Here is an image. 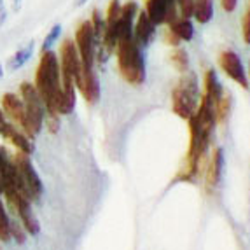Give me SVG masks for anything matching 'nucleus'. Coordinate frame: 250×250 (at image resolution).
Here are the masks:
<instances>
[{
	"label": "nucleus",
	"instance_id": "dca6fc26",
	"mask_svg": "<svg viewBox=\"0 0 250 250\" xmlns=\"http://www.w3.org/2000/svg\"><path fill=\"white\" fill-rule=\"evenodd\" d=\"M222 173H224V150L222 147H215L207 168V186L210 189L217 188L221 184Z\"/></svg>",
	"mask_w": 250,
	"mask_h": 250
},
{
	"label": "nucleus",
	"instance_id": "20e7f679",
	"mask_svg": "<svg viewBox=\"0 0 250 250\" xmlns=\"http://www.w3.org/2000/svg\"><path fill=\"white\" fill-rule=\"evenodd\" d=\"M11 158L14 165V188L23 192L30 201H39L44 194V184L32 163V156L16 152Z\"/></svg>",
	"mask_w": 250,
	"mask_h": 250
},
{
	"label": "nucleus",
	"instance_id": "f704fd0d",
	"mask_svg": "<svg viewBox=\"0 0 250 250\" xmlns=\"http://www.w3.org/2000/svg\"><path fill=\"white\" fill-rule=\"evenodd\" d=\"M0 196H2V184H0Z\"/></svg>",
	"mask_w": 250,
	"mask_h": 250
},
{
	"label": "nucleus",
	"instance_id": "1a4fd4ad",
	"mask_svg": "<svg viewBox=\"0 0 250 250\" xmlns=\"http://www.w3.org/2000/svg\"><path fill=\"white\" fill-rule=\"evenodd\" d=\"M0 108L4 110L9 121L28 137V116H26L25 105H23V100L20 98V95L13 91L4 93L0 96Z\"/></svg>",
	"mask_w": 250,
	"mask_h": 250
},
{
	"label": "nucleus",
	"instance_id": "4468645a",
	"mask_svg": "<svg viewBox=\"0 0 250 250\" xmlns=\"http://www.w3.org/2000/svg\"><path fill=\"white\" fill-rule=\"evenodd\" d=\"M2 138L7 140L11 146L16 147V152H23V154H28V156H32L35 152L34 140L30 137H26V135L23 133L20 128H16L11 121H9V126L5 128Z\"/></svg>",
	"mask_w": 250,
	"mask_h": 250
},
{
	"label": "nucleus",
	"instance_id": "2f4dec72",
	"mask_svg": "<svg viewBox=\"0 0 250 250\" xmlns=\"http://www.w3.org/2000/svg\"><path fill=\"white\" fill-rule=\"evenodd\" d=\"M86 2H89V0H75V7H83V5H86Z\"/></svg>",
	"mask_w": 250,
	"mask_h": 250
},
{
	"label": "nucleus",
	"instance_id": "9d476101",
	"mask_svg": "<svg viewBox=\"0 0 250 250\" xmlns=\"http://www.w3.org/2000/svg\"><path fill=\"white\" fill-rule=\"evenodd\" d=\"M219 65H221L222 72H224L231 81L242 86L243 89H249V75H247V70L243 67L242 58L238 56L234 51L228 49L222 51L221 56H219Z\"/></svg>",
	"mask_w": 250,
	"mask_h": 250
},
{
	"label": "nucleus",
	"instance_id": "6e6552de",
	"mask_svg": "<svg viewBox=\"0 0 250 250\" xmlns=\"http://www.w3.org/2000/svg\"><path fill=\"white\" fill-rule=\"evenodd\" d=\"M7 205L14 210L16 219L25 228L28 236H39L41 234V222H39L37 215H35L34 208H32V201L23 192H18L13 200L7 201Z\"/></svg>",
	"mask_w": 250,
	"mask_h": 250
},
{
	"label": "nucleus",
	"instance_id": "f8f14e48",
	"mask_svg": "<svg viewBox=\"0 0 250 250\" xmlns=\"http://www.w3.org/2000/svg\"><path fill=\"white\" fill-rule=\"evenodd\" d=\"M77 91L84 98V102L88 105H96L100 100V79H98V72L96 68H84L83 75L77 84Z\"/></svg>",
	"mask_w": 250,
	"mask_h": 250
},
{
	"label": "nucleus",
	"instance_id": "ddd939ff",
	"mask_svg": "<svg viewBox=\"0 0 250 250\" xmlns=\"http://www.w3.org/2000/svg\"><path fill=\"white\" fill-rule=\"evenodd\" d=\"M156 23L147 16L146 11H138L133 25V39L140 47H147L156 37Z\"/></svg>",
	"mask_w": 250,
	"mask_h": 250
},
{
	"label": "nucleus",
	"instance_id": "5701e85b",
	"mask_svg": "<svg viewBox=\"0 0 250 250\" xmlns=\"http://www.w3.org/2000/svg\"><path fill=\"white\" fill-rule=\"evenodd\" d=\"M171 65H173V67H175L180 74L188 72L189 70V54H188V51L182 49V47H177V49L173 51V54H171Z\"/></svg>",
	"mask_w": 250,
	"mask_h": 250
},
{
	"label": "nucleus",
	"instance_id": "423d86ee",
	"mask_svg": "<svg viewBox=\"0 0 250 250\" xmlns=\"http://www.w3.org/2000/svg\"><path fill=\"white\" fill-rule=\"evenodd\" d=\"M58 62L62 83H74L75 88H77L81 75H83V63H81L79 53H77V47H75L72 39H65L60 44Z\"/></svg>",
	"mask_w": 250,
	"mask_h": 250
},
{
	"label": "nucleus",
	"instance_id": "393cba45",
	"mask_svg": "<svg viewBox=\"0 0 250 250\" xmlns=\"http://www.w3.org/2000/svg\"><path fill=\"white\" fill-rule=\"evenodd\" d=\"M121 0H110L107 7V13H105V25H110L114 21L119 18V13H121Z\"/></svg>",
	"mask_w": 250,
	"mask_h": 250
},
{
	"label": "nucleus",
	"instance_id": "2eb2a0df",
	"mask_svg": "<svg viewBox=\"0 0 250 250\" xmlns=\"http://www.w3.org/2000/svg\"><path fill=\"white\" fill-rule=\"evenodd\" d=\"M201 95L207 98V102H208L213 108L217 107L219 100H221L222 95H224V86H222L221 79H219V75H217V72L213 70V68H208L207 74H205V91L201 93Z\"/></svg>",
	"mask_w": 250,
	"mask_h": 250
},
{
	"label": "nucleus",
	"instance_id": "f03ea898",
	"mask_svg": "<svg viewBox=\"0 0 250 250\" xmlns=\"http://www.w3.org/2000/svg\"><path fill=\"white\" fill-rule=\"evenodd\" d=\"M114 53H116V63L119 75L131 86H142L147 79L146 58H144L142 47L135 42V39H121L117 42Z\"/></svg>",
	"mask_w": 250,
	"mask_h": 250
},
{
	"label": "nucleus",
	"instance_id": "b1692460",
	"mask_svg": "<svg viewBox=\"0 0 250 250\" xmlns=\"http://www.w3.org/2000/svg\"><path fill=\"white\" fill-rule=\"evenodd\" d=\"M26 236H28V234H26L25 228L20 224V221L11 219V240H14L18 245H23V243L26 242Z\"/></svg>",
	"mask_w": 250,
	"mask_h": 250
},
{
	"label": "nucleus",
	"instance_id": "39448f33",
	"mask_svg": "<svg viewBox=\"0 0 250 250\" xmlns=\"http://www.w3.org/2000/svg\"><path fill=\"white\" fill-rule=\"evenodd\" d=\"M18 95L23 100L26 116H28V137L34 140V138H37L42 133V129H44V119H46L44 102H42L34 83H28V81L20 84V93Z\"/></svg>",
	"mask_w": 250,
	"mask_h": 250
},
{
	"label": "nucleus",
	"instance_id": "a878e982",
	"mask_svg": "<svg viewBox=\"0 0 250 250\" xmlns=\"http://www.w3.org/2000/svg\"><path fill=\"white\" fill-rule=\"evenodd\" d=\"M177 11H179V16L182 18H192L194 13V0H175Z\"/></svg>",
	"mask_w": 250,
	"mask_h": 250
},
{
	"label": "nucleus",
	"instance_id": "7ed1b4c3",
	"mask_svg": "<svg viewBox=\"0 0 250 250\" xmlns=\"http://www.w3.org/2000/svg\"><path fill=\"white\" fill-rule=\"evenodd\" d=\"M200 98L201 91L198 75L189 70L184 72L182 79L171 89V110H173V114H177L184 121H189L196 114Z\"/></svg>",
	"mask_w": 250,
	"mask_h": 250
},
{
	"label": "nucleus",
	"instance_id": "6ab92c4d",
	"mask_svg": "<svg viewBox=\"0 0 250 250\" xmlns=\"http://www.w3.org/2000/svg\"><path fill=\"white\" fill-rule=\"evenodd\" d=\"M192 16L196 18L200 25H207L213 18V0H194V13Z\"/></svg>",
	"mask_w": 250,
	"mask_h": 250
},
{
	"label": "nucleus",
	"instance_id": "4be33fe9",
	"mask_svg": "<svg viewBox=\"0 0 250 250\" xmlns=\"http://www.w3.org/2000/svg\"><path fill=\"white\" fill-rule=\"evenodd\" d=\"M89 21H91V26H93V32H95V39H96V46L100 44L102 37H104V32H105V18L104 14L100 13V9H93L91 11V18H89Z\"/></svg>",
	"mask_w": 250,
	"mask_h": 250
},
{
	"label": "nucleus",
	"instance_id": "a211bd4d",
	"mask_svg": "<svg viewBox=\"0 0 250 250\" xmlns=\"http://www.w3.org/2000/svg\"><path fill=\"white\" fill-rule=\"evenodd\" d=\"M168 32H171L180 42H189L194 37V25L189 18L177 16L171 23H168Z\"/></svg>",
	"mask_w": 250,
	"mask_h": 250
},
{
	"label": "nucleus",
	"instance_id": "c85d7f7f",
	"mask_svg": "<svg viewBox=\"0 0 250 250\" xmlns=\"http://www.w3.org/2000/svg\"><path fill=\"white\" fill-rule=\"evenodd\" d=\"M9 126V119L5 117V114H4V110L0 108V138H2V135H4V131H5V128Z\"/></svg>",
	"mask_w": 250,
	"mask_h": 250
},
{
	"label": "nucleus",
	"instance_id": "9b49d317",
	"mask_svg": "<svg viewBox=\"0 0 250 250\" xmlns=\"http://www.w3.org/2000/svg\"><path fill=\"white\" fill-rule=\"evenodd\" d=\"M146 13L156 26L168 25L179 16L175 0H146Z\"/></svg>",
	"mask_w": 250,
	"mask_h": 250
},
{
	"label": "nucleus",
	"instance_id": "f257e3e1",
	"mask_svg": "<svg viewBox=\"0 0 250 250\" xmlns=\"http://www.w3.org/2000/svg\"><path fill=\"white\" fill-rule=\"evenodd\" d=\"M34 86L37 88L44 108H46V119L44 126L49 133H58L62 126V117L56 110L60 93H62V74H60V62L56 51H44L39 58L37 70H35Z\"/></svg>",
	"mask_w": 250,
	"mask_h": 250
},
{
	"label": "nucleus",
	"instance_id": "c756f323",
	"mask_svg": "<svg viewBox=\"0 0 250 250\" xmlns=\"http://www.w3.org/2000/svg\"><path fill=\"white\" fill-rule=\"evenodd\" d=\"M5 20H7V11H5V7H4V2L0 0V28L4 26Z\"/></svg>",
	"mask_w": 250,
	"mask_h": 250
},
{
	"label": "nucleus",
	"instance_id": "0eeeda50",
	"mask_svg": "<svg viewBox=\"0 0 250 250\" xmlns=\"http://www.w3.org/2000/svg\"><path fill=\"white\" fill-rule=\"evenodd\" d=\"M74 44L79 53L81 63L84 68H96V39L95 32H93L91 21L84 20L79 23V26L75 28L74 35Z\"/></svg>",
	"mask_w": 250,
	"mask_h": 250
},
{
	"label": "nucleus",
	"instance_id": "72a5a7b5",
	"mask_svg": "<svg viewBox=\"0 0 250 250\" xmlns=\"http://www.w3.org/2000/svg\"><path fill=\"white\" fill-rule=\"evenodd\" d=\"M247 75H249V88H250V67H249V72H247Z\"/></svg>",
	"mask_w": 250,
	"mask_h": 250
},
{
	"label": "nucleus",
	"instance_id": "473e14b6",
	"mask_svg": "<svg viewBox=\"0 0 250 250\" xmlns=\"http://www.w3.org/2000/svg\"><path fill=\"white\" fill-rule=\"evenodd\" d=\"M2 77H4V65L0 63V79H2Z\"/></svg>",
	"mask_w": 250,
	"mask_h": 250
},
{
	"label": "nucleus",
	"instance_id": "412c9836",
	"mask_svg": "<svg viewBox=\"0 0 250 250\" xmlns=\"http://www.w3.org/2000/svg\"><path fill=\"white\" fill-rule=\"evenodd\" d=\"M63 34V26L62 23H56V25L51 26V30L46 34V37H44V41H42V46H41V53H44V51H51L56 44L60 42V37H62Z\"/></svg>",
	"mask_w": 250,
	"mask_h": 250
},
{
	"label": "nucleus",
	"instance_id": "cd10ccee",
	"mask_svg": "<svg viewBox=\"0 0 250 250\" xmlns=\"http://www.w3.org/2000/svg\"><path fill=\"white\" fill-rule=\"evenodd\" d=\"M221 4L226 13H234L238 7V0H221Z\"/></svg>",
	"mask_w": 250,
	"mask_h": 250
},
{
	"label": "nucleus",
	"instance_id": "bb28decb",
	"mask_svg": "<svg viewBox=\"0 0 250 250\" xmlns=\"http://www.w3.org/2000/svg\"><path fill=\"white\" fill-rule=\"evenodd\" d=\"M242 35L247 46H250V5H249V9H247V13L242 21Z\"/></svg>",
	"mask_w": 250,
	"mask_h": 250
},
{
	"label": "nucleus",
	"instance_id": "f3484780",
	"mask_svg": "<svg viewBox=\"0 0 250 250\" xmlns=\"http://www.w3.org/2000/svg\"><path fill=\"white\" fill-rule=\"evenodd\" d=\"M35 53V42L30 41L26 42L25 46L20 47V49L16 51V53H13L11 56H9L7 63H5V68H7L9 72H18L21 70V68L25 67L26 63L32 60V56H34Z\"/></svg>",
	"mask_w": 250,
	"mask_h": 250
},
{
	"label": "nucleus",
	"instance_id": "aec40b11",
	"mask_svg": "<svg viewBox=\"0 0 250 250\" xmlns=\"http://www.w3.org/2000/svg\"><path fill=\"white\" fill-rule=\"evenodd\" d=\"M0 242H11V217H9L4 201H2V196H0Z\"/></svg>",
	"mask_w": 250,
	"mask_h": 250
},
{
	"label": "nucleus",
	"instance_id": "7c9ffc66",
	"mask_svg": "<svg viewBox=\"0 0 250 250\" xmlns=\"http://www.w3.org/2000/svg\"><path fill=\"white\" fill-rule=\"evenodd\" d=\"M21 4H23V0H11V7H13L14 13H20Z\"/></svg>",
	"mask_w": 250,
	"mask_h": 250
}]
</instances>
